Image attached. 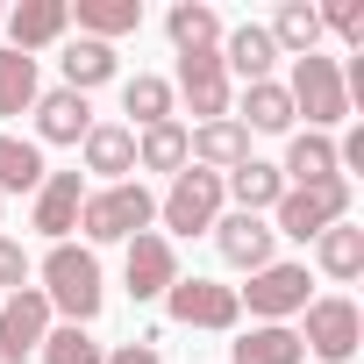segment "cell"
I'll use <instances>...</instances> for the list:
<instances>
[{"mask_svg":"<svg viewBox=\"0 0 364 364\" xmlns=\"http://www.w3.org/2000/svg\"><path fill=\"white\" fill-rule=\"evenodd\" d=\"M72 22H79L93 43H114V36L143 29V0H72Z\"/></svg>","mask_w":364,"mask_h":364,"instance_id":"ffe728a7","label":"cell"},{"mask_svg":"<svg viewBox=\"0 0 364 364\" xmlns=\"http://www.w3.org/2000/svg\"><path fill=\"white\" fill-rule=\"evenodd\" d=\"M36 58H22V50H0V122L8 114H29L36 107Z\"/></svg>","mask_w":364,"mask_h":364,"instance_id":"83f0119b","label":"cell"},{"mask_svg":"<svg viewBox=\"0 0 364 364\" xmlns=\"http://www.w3.org/2000/svg\"><path fill=\"white\" fill-rule=\"evenodd\" d=\"M215 250H222L236 272H264V264H272V222H264V215H222V222H215Z\"/></svg>","mask_w":364,"mask_h":364,"instance_id":"5bb4252c","label":"cell"},{"mask_svg":"<svg viewBox=\"0 0 364 364\" xmlns=\"http://www.w3.org/2000/svg\"><path fill=\"white\" fill-rule=\"evenodd\" d=\"M0 364H29V357H22V350H8V343H0Z\"/></svg>","mask_w":364,"mask_h":364,"instance_id":"d590c367","label":"cell"},{"mask_svg":"<svg viewBox=\"0 0 364 364\" xmlns=\"http://www.w3.org/2000/svg\"><path fill=\"white\" fill-rule=\"evenodd\" d=\"M150 215H157L150 186H143V178H122V186H100V193H86V208H79V229H86L93 243H129V236H143V229H150Z\"/></svg>","mask_w":364,"mask_h":364,"instance_id":"3957f363","label":"cell"},{"mask_svg":"<svg viewBox=\"0 0 364 364\" xmlns=\"http://www.w3.org/2000/svg\"><path fill=\"white\" fill-rule=\"evenodd\" d=\"M229 350H236V364H300V357H307V350H300V336H293L286 321H257V328H250V336H236Z\"/></svg>","mask_w":364,"mask_h":364,"instance_id":"603a6c76","label":"cell"},{"mask_svg":"<svg viewBox=\"0 0 364 364\" xmlns=\"http://www.w3.org/2000/svg\"><path fill=\"white\" fill-rule=\"evenodd\" d=\"M279 178L286 186H321V178H343V164H336V143L328 136H293L286 143V164H279Z\"/></svg>","mask_w":364,"mask_h":364,"instance_id":"d6986e66","label":"cell"},{"mask_svg":"<svg viewBox=\"0 0 364 364\" xmlns=\"http://www.w3.org/2000/svg\"><path fill=\"white\" fill-rule=\"evenodd\" d=\"M58 314H72V328H86L93 314H100V300H107V286H100V257L93 250H79V243H50V257H43V286H36Z\"/></svg>","mask_w":364,"mask_h":364,"instance_id":"6da1fadb","label":"cell"},{"mask_svg":"<svg viewBox=\"0 0 364 364\" xmlns=\"http://www.w3.org/2000/svg\"><path fill=\"white\" fill-rule=\"evenodd\" d=\"M178 93H186V107H193L200 122H222V114H229V72H222V50L178 58Z\"/></svg>","mask_w":364,"mask_h":364,"instance_id":"7c38bea8","label":"cell"},{"mask_svg":"<svg viewBox=\"0 0 364 364\" xmlns=\"http://www.w3.org/2000/svg\"><path fill=\"white\" fill-rule=\"evenodd\" d=\"M43 186V150L22 136H0V193H36Z\"/></svg>","mask_w":364,"mask_h":364,"instance_id":"f546056e","label":"cell"},{"mask_svg":"<svg viewBox=\"0 0 364 364\" xmlns=\"http://www.w3.org/2000/svg\"><path fill=\"white\" fill-rule=\"evenodd\" d=\"M257 321H286V314H300L307 307V264H264V272H250V286L236 293Z\"/></svg>","mask_w":364,"mask_h":364,"instance_id":"9c48e42d","label":"cell"},{"mask_svg":"<svg viewBox=\"0 0 364 364\" xmlns=\"http://www.w3.org/2000/svg\"><path fill=\"white\" fill-rule=\"evenodd\" d=\"M300 314H307L300 350H314L321 364H350V357H357V343H364V314H357V300L328 293V300H307Z\"/></svg>","mask_w":364,"mask_h":364,"instance_id":"8992f818","label":"cell"},{"mask_svg":"<svg viewBox=\"0 0 364 364\" xmlns=\"http://www.w3.org/2000/svg\"><path fill=\"white\" fill-rule=\"evenodd\" d=\"M65 86L72 93H93V86H107L114 79V43H93V36H79V43H65Z\"/></svg>","mask_w":364,"mask_h":364,"instance_id":"d4e9b609","label":"cell"},{"mask_svg":"<svg viewBox=\"0 0 364 364\" xmlns=\"http://www.w3.org/2000/svg\"><path fill=\"white\" fill-rule=\"evenodd\" d=\"M122 114H136L143 129H157V122H171V86H164L157 72H136V79L122 86Z\"/></svg>","mask_w":364,"mask_h":364,"instance_id":"4dcf8cb0","label":"cell"},{"mask_svg":"<svg viewBox=\"0 0 364 364\" xmlns=\"http://www.w3.org/2000/svg\"><path fill=\"white\" fill-rule=\"evenodd\" d=\"M314 257H321L328 279H357V272H364V229H350V222L321 229V236H314Z\"/></svg>","mask_w":364,"mask_h":364,"instance_id":"4316f807","label":"cell"},{"mask_svg":"<svg viewBox=\"0 0 364 364\" xmlns=\"http://www.w3.org/2000/svg\"><path fill=\"white\" fill-rule=\"evenodd\" d=\"M272 65H279V50H272V36H264L257 22L229 29V50H222V72H243V86H257V79H272Z\"/></svg>","mask_w":364,"mask_h":364,"instance_id":"44dd1931","label":"cell"},{"mask_svg":"<svg viewBox=\"0 0 364 364\" xmlns=\"http://www.w3.org/2000/svg\"><path fill=\"white\" fill-rule=\"evenodd\" d=\"M264 36H272V50H286V58H307V50L321 43V15L307 8V0H286V8L272 15V29H264Z\"/></svg>","mask_w":364,"mask_h":364,"instance_id":"484cf974","label":"cell"},{"mask_svg":"<svg viewBox=\"0 0 364 364\" xmlns=\"http://www.w3.org/2000/svg\"><path fill=\"white\" fill-rule=\"evenodd\" d=\"M157 215H164V229L171 236H200V229H215L222 222V171H178L171 178V193L157 200Z\"/></svg>","mask_w":364,"mask_h":364,"instance_id":"52a82bcc","label":"cell"},{"mask_svg":"<svg viewBox=\"0 0 364 364\" xmlns=\"http://www.w3.org/2000/svg\"><path fill=\"white\" fill-rule=\"evenodd\" d=\"M29 272H36V264H29V250H22L15 236H0V293H22V286H29Z\"/></svg>","mask_w":364,"mask_h":364,"instance_id":"836d02e7","label":"cell"},{"mask_svg":"<svg viewBox=\"0 0 364 364\" xmlns=\"http://www.w3.org/2000/svg\"><path fill=\"white\" fill-rule=\"evenodd\" d=\"M36 350H43V364H107V350H100L86 328H72V321H65V328H50Z\"/></svg>","mask_w":364,"mask_h":364,"instance_id":"1f68e13d","label":"cell"},{"mask_svg":"<svg viewBox=\"0 0 364 364\" xmlns=\"http://www.w3.org/2000/svg\"><path fill=\"white\" fill-rule=\"evenodd\" d=\"M250 157V129L236 122V114H222V122H200V129H186V164H200V171H236Z\"/></svg>","mask_w":364,"mask_h":364,"instance_id":"30bf717a","label":"cell"},{"mask_svg":"<svg viewBox=\"0 0 364 364\" xmlns=\"http://www.w3.org/2000/svg\"><path fill=\"white\" fill-rule=\"evenodd\" d=\"M236 122L257 129V136H286V129H293V100H286V86H279V79L243 86V114H236Z\"/></svg>","mask_w":364,"mask_h":364,"instance_id":"7402d4cb","label":"cell"},{"mask_svg":"<svg viewBox=\"0 0 364 364\" xmlns=\"http://www.w3.org/2000/svg\"><path fill=\"white\" fill-rule=\"evenodd\" d=\"M314 15H321V29H336L343 43L364 50V8H357V0H328V8H314Z\"/></svg>","mask_w":364,"mask_h":364,"instance_id":"d6a6232c","label":"cell"},{"mask_svg":"<svg viewBox=\"0 0 364 364\" xmlns=\"http://www.w3.org/2000/svg\"><path fill=\"white\" fill-rule=\"evenodd\" d=\"M86 171H100V178H122L136 171V129H122V122H93L86 129Z\"/></svg>","mask_w":364,"mask_h":364,"instance_id":"ac0fdd59","label":"cell"},{"mask_svg":"<svg viewBox=\"0 0 364 364\" xmlns=\"http://www.w3.org/2000/svg\"><path fill=\"white\" fill-rule=\"evenodd\" d=\"M136 164L143 171H186V129H178V122H157V129H143L136 136Z\"/></svg>","mask_w":364,"mask_h":364,"instance_id":"f1b7e54d","label":"cell"},{"mask_svg":"<svg viewBox=\"0 0 364 364\" xmlns=\"http://www.w3.org/2000/svg\"><path fill=\"white\" fill-rule=\"evenodd\" d=\"M0 22H8V8H0Z\"/></svg>","mask_w":364,"mask_h":364,"instance_id":"8d00e7d4","label":"cell"},{"mask_svg":"<svg viewBox=\"0 0 364 364\" xmlns=\"http://www.w3.org/2000/svg\"><path fill=\"white\" fill-rule=\"evenodd\" d=\"M72 29V0H22V8H8V50H43Z\"/></svg>","mask_w":364,"mask_h":364,"instance_id":"4fadbf2b","label":"cell"},{"mask_svg":"<svg viewBox=\"0 0 364 364\" xmlns=\"http://www.w3.org/2000/svg\"><path fill=\"white\" fill-rule=\"evenodd\" d=\"M286 100H293V114H307L314 136H328V129L350 114V86H343L336 58H321V50L293 58V86H286Z\"/></svg>","mask_w":364,"mask_h":364,"instance_id":"277c9868","label":"cell"},{"mask_svg":"<svg viewBox=\"0 0 364 364\" xmlns=\"http://www.w3.org/2000/svg\"><path fill=\"white\" fill-rule=\"evenodd\" d=\"M279 193H286V178H279V164H264V157H243V164L222 178V200H236V215H272Z\"/></svg>","mask_w":364,"mask_h":364,"instance_id":"2e32d148","label":"cell"},{"mask_svg":"<svg viewBox=\"0 0 364 364\" xmlns=\"http://www.w3.org/2000/svg\"><path fill=\"white\" fill-rule=\"evenodd\" d=\"M50 336V300L36 293V286H22V293H8V300H0V343H8V350H36Z\"/></svg>","mask_w":364,"mask_h":364,"instance_id":"e0dca14e","label":"cell"},{"mask_svg":"<svg viewBox=\"0 0 364 364\" xmlns=\"http://www.w3.org/2000/svg\"><path fill=\"white\" fill-rule=\"evenodd\" d=\"M122 279H129V293H136V300H164V293H171V279H178V250H171V236H157V229L129 236Z\"/></svg>","mask_w":364,"mask_h":364,"instance_id":"ba28073f","label":"cell"},{"mask_svg":"<svg viewBox=\"0 0 364 364\" xmlns=\"http://www.w3.org/2000/svg\"><path fill=\"white\" fill-rule=\"evenodd\" d=\"M36 136L43 143H86V129H93V107H86V93H72V86H58V93H36Z\"/></svg>","mask_w":364,"mask_h":364,"instance_id":"9a60e30c","label":"cell"},{"mask_svg":"<svg viewBox=\"0 0 364 364\" xmlns=\"http://www.w3.org/2000/svg\"><path fill=\"white\" fill-rule=\"evenodd\" d=\"M272 236H293V243H314L321 229L350 222V178H321V186H286L279 208H272Z\"/></svg>","mask_w":364,"mask_h":364,"instance_id":"7a4b0ae2","label":"cell"},{"mask_svg":"<svg viewBox=\"0 0 364 364\" xmlns=\"http://www.w3.org/2000/svg\"><path fill=\"white\" fill-rule=\"evenodd\" d=\"M164 314L178 321V328H215V336H229L236 321H243V300H236V286H222V279H186L178 272L171 279V293H164Z\"/></svg>","mask_w":364,"mask_h":364,"instance_id":"5b68a950","label":"cell"},{"mask_svg":"<svg viewBox=\"0 0 364 364\" xmlns=\"http://www.w3.org/2000/svg\"><path fill=\"white\" fill-rule=\"evenodd\" d=\"M107 364H164V357H157V343H122V350H107Z\"/></svg>","mask_w":364,"mask_h":364,"instance_id":"e575fe53","label":"cell"},{"mask_svg":"<svg viewBox=\"0 0 364 364\" xmlns=\"http://www.w3.org/2000/svg\"><path fill=\"white\" fill-rule=\"evenodd\" d=\"M79 208H86V178H79V171H43V186H36V222H29V229H43L50 243H65V236L79 229Z\"/></svg>","mask_w":364,"mask_h":364,"instance_id":"8fae6325","label":"cell"},{"mask_svg":"<svg viewBox=\"0 0 364 364\" xmlns=\"http://www.w3.org/2000/svg\"><path fill=\"white\" fill-rule=\"evenodd\" d=\"M164 29H171L178 58H193V50H215V36H222V15L208 8V0H178V8L164 15Z\"/></svg>","mask_w":364,"mask_h":364,"instance_id":"cb8c5ba5","label":"cell"}]
</instances>
